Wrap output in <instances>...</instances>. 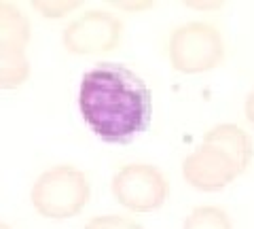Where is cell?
Wrapping results in <instances>:
<instances>
[{
	"label": "cell",
	"instance_id": "4",
	"mask_svg": "<svg viewBox=\"0 0 254 229\" xmlns=\"http://www.w3.org/2000/svg\"><path fill=\"white\" fill-rule=\"evenodd\" d=\"M244 172L246 165L222 145L210 138H203L201 145L182 161V178L203 193L222 191Z\"/></svg>",
	"mask_w": 254,
	"mask_h": 229
},
{
	"label": "cell",
	"instance_id": "11",
	"mask_svg": "<svg viewBox=\"0 0 254 229\" xmlns=\"http://www.w3.org/2000/svg\"><path fill=\"white\" fill-rule=\"evenodd\" d=\"M244 115H246V119H248V123L254 128V87L250 89L248 96H246V102H244Z\"/></svg>",
	"mask_w": 254,
	"mask_h": 229
},
{
	"label": "cell",
	"instance_id": "2",
	"mask_svg": "<svg viewBox=\"0 0 254 229\" xmlns=\"http://www.w3.org/2000/svg\"><path fill=\"white\" fill-rule=\"evenodd\" d=\"M91 200V185L83 170L60 163L45 170L34 180L30 202L43 219L64 221L72 219Z\"/></svg>",
	"mask_w": 254,
	"mask_h": 229
},
{
	"label": "cell",
	"instance_id": "12",
	"mask_svg": "<svg viewBox=\"0 0 254 229\" xmlns=\"http://www.w3.org/2000/svg\"><path fill=\"white\" fill-rule=\"evenodd\" d=\"M0 229H11L9 225H6V223H2V225H0Z\"/></svg>",
	"mask_w": 254,
	"mask_h": 229
},
{
	"label": "cell",
	"instance_id": "10",
	"mask_svg": "<svg viewBox=\"0 0 254 229\" xmlns=\"http://www.w3.org/2000/svg\"><path fill=\"white\" fill-rule=\"evenodd\" d=\"M76 2H34V9L41 11L43 17H64L68 11H72Z\"/></svg>",
	"mask_w": 254,
	"mask_h": 229
},
{
	"label": "cell",
	"instance_id": "1",
	"mask_svg": "<svg viewBox=\"0 0 254 229\" xmlns=\"http://www.w3.org/2000/svg\"><path fill=\"white\" fill-rule=\"evenodd\" d=\"M78 108L98 138L110 145H127L146 132L153 96L133 70L102 62L83 75Z\"/></svg>",
	"mask_w": 254,
	"mask_h": 229
},
{
	"label": "cell",
	"instance_id": "3",
	"mask_svg": "<svg viewBox=\"0 0 254 229\" xmlns=\"http://www.w3.org/2000/svg\"><path fill=\"white\" fill-rule=\"evenodd\" d=\"M168 58L172 68L182 75L210 73L225 60V41L212 23L189 21L170 36Z\"/></svg>",
	"mask_w": 254,
	"mask_h": 229
},
{
	"label": "cell",
	"instance_id": "9",
	"mask_svg": "<svg viewBox=\"0 0 254 229\" xmlns=\"http://www.w3.org/2000/svg\"><path fill=\"white\" fill-rule=\"evenodd\" d=\"M83 229H144V227L140 223H136V221L127 219V217L102 215V217H93Z\"/></svg>",
	"mask_w": 254,
	"mask_h": 229
},
{
	"label": "cell",
	"instance_id": "5",
	"mask_svg": "<svg viewBox=\"0 0 254 229\" xmlns=\"http://www.w3.org/2000/svg\"><path fill=\"white\" fill-rule=\"evenodd\" d=\"M113 197L131 212L159 210L168 200V180L150 163H129L113 176Z\"/></svg>",
	"mask_w": 254,
	"mask_h": 229
},
{
	"label": "cell",
	"instance_id": "8",
	"mask_svg": "<svg viewBox=\"0 0 254 229\" xmlns=\"http://www.w3.org/2000/svg\"><path fill=\"white\" fill-rule=\"evenodd\" d=\"M182 229H233V223L225 208L199 206L185 219Z\"/></svg>",
	"mask_w": 254,
	"mask_h": 229
},
{
	"label": "cell",
	"instance_id": "6",
	"mask_svg": "<svg viewBox=\"0 0 254 229\" xmlns=\"http://www.w3.org/2000/svg\"><path fill=\"white\" fill-rule=\"evenodd\" d=\"M30 43V23L17 6L0 4V87H21L30 76L26 47Z\"/></svg>",
	"mask_w": 254,
	"mask_h": 229
},
{
	"label": "cell",
	"instance_id": "7",
	"mask_svg": "<svg viewBox=\"0 0 254 229\" xmlns=\"http://www.w3.org/2000/svg\"><path fill=\"white\" fill-rule=\"evenodd\" d=\"M123 41V21L104 9H91L70 21L62 32V45L68 53L95 55L113 51Z\"/></svg>",
	"mask_w": 254,
	"mask_h": 229
}]
</instances>
